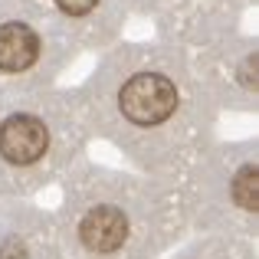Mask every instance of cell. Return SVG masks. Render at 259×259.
<instances>
[{"label":"cell","instance_id":"cell-1","mask_svg":"<svg viewBox=\"0 0 259 259\" xmlns=\"http://www.w3.org/2000/svg\"><path fill=\"white\" fill-rule=\"evenodd\" d=\"M89 138L118 148L148 177H181L213 145V99L171 43H115L76 89Z\"/></svg>","mask_w":259,"mask_h":259},{"label":"cell","instance_id":"cell-2","mask_svg":"<svg viewBox=\"0 0 259 259\" xmlns=\"http://www.w3.org/2000/svg\"><path fill=\"white\" fill-rule=\"evenodd\" d=\"M76 89L10 95L0 102V184L36 187L72 171L89 145Z\"/></svg>","mask_w":259,"mask_h":259},{"label":"cell","instance_id":"cell-3","mask_svg":"<svg viewBox=\"0 0 259 259\" xmlns=\"http://www.w3.org/2000/svg\"><path fill=\"white\" fill-rule=\"evenodd\" d=\"M79 53L43 0H0V99L53 89Z\"/></svg>","mask_w":259,"mask_h":259},{"label":"cell","instance_id":"cell-4","mask_svg":"<svg viewBox=\"0 0 259 259\" xmlns=\"http://www.w3.org/2000/svg\"><path fill=\"white\" fill-rule=\"evenodd\" d=\"M194 63L197 79L203 82L207 95L217 108L253 112L259 102V46L256 36L227 33L200 50L187 53Z\"/></svg>","mask_w":259,"mask_h":259},{"label":"cell","instance_id":"cell-5","mask_svg":"<svg viewBox=\"0 0 259 259\" xmlns=\"http://www.w3.org/2000/svg\"><path fill=\"white\" fill-rule=\"evenodd\" d=\"M63 26L72 33L79 50H108V46L121 43V30H125L128 17L135 7H145V0H43Z\"/></svg>","mask_w":259,"mask_h":259},{"label":"cell","instance_id":"cell-6","mask_svg":"<svg viewBox=\"0 0 259 259\" xmlns=\"http://www.w3.org/2000/svg\"><path fill=\"white\" fill-rule=\"evenodd\" d=\"M0 259H30V243L17 233H0Z\"/></svg>","mask_w":259,"mask_h":259},{"label":"cell","instance_id":"cell-7","mask_svg":"<svg viewBox=\"0 0 259 259\" xmlns=\"http://www.w3.org/2000/svg\"><path fill=\"white\" fill-rule=\"evenodd\" d=\"M0 102H4V99H0Z\"/></svg>","mask_w":259,"mask_h":259}]
</instances>
